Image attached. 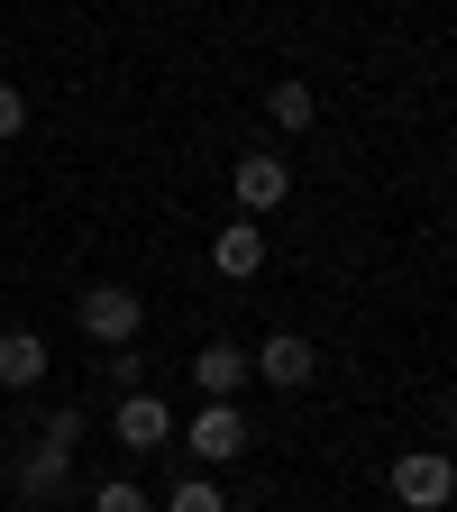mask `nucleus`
<instances>
[{
	"label": "nucleus",
	"instance_id": "9b49d317",
	"mask_svg": "<svg viewBox=\"0 0 457 512\" xmlns=\"http://www.w3.org/2000/svg\"><path fill=\"white\" fill-rule=\"evenodd\" d=\"M266 119H275V128H284V138H302V128H311V119H320V92H311V83H293V74H284V83H275V92H266Z\"/></svg>",
	"mask_w": 457,
	"mask_h": 512
},
{
	"label": "nucleus",
	"instance_id": "2eb2a0df",
	"mask_svg": "<svg viewBox=\"0 0 457 512\" xmlns=\"http://www.w3.org/2000/svg\"><path fill=\"white\" fill-rule=\"evenodd\" d=\"M101 357H110L101 375L119 384V394H138V384H147V357H138V348H101Z\"/></svg>",
	"mask_w": 457,
	"mask_h": 512
},
{
	"label": "nucleus",
	"instance_id": "f03ea898",
	"mask_svg": "<svg viewBox=\"0 0 457 512\" xmlns=\"http://www.w3.org/2000/svg\"><path fill=\"white\" fill-rule=\"evenodd\" d=\"M229 192H238V220H266V211H284V192H293V165H284L275 147H247V156L229 165Z\"/></svg>",
	"mask_w": 457,
	"mask_h": 512
},
{
	"label": "nucleus",
	"instance_id": "f3484780",
	"mask_svg": "<svg viewBox=\"0 0 457 512\" xmlns=\"http://www.w3.org/2000/svg\"><path fill=\"white\" fill-rule=\"evenodd\" d=\"M0 485H10V458H0Z\"/></svg>",
	"mask_w": 457,
	"mask_h": 512
},
{
	"label": "nucleus",
	"instance_id": "f8f14e48",
	"mask_svg": "<svg viewBox=\"0 0 457 512\" xmlns=\"http://www.w3.org/2000/svg\"><path fill=\"white\" fill-rule=\"evenodd\" d=\"M83 430H92V412H83V403H55L37 439H46V448H83Z\"/></svg>",
	"mask_w": 457,
	"mask_h": 512
},
{
	"label": "nucleus",
	"instance_id": "423d86ee",
	"mask_svg": "<svg viewBox=\"0 0 457 512\" xmlns=\"http://www.w3.org/2000/svg\"><path fill=\"white\" fill-rule=\"evenodd\" d=\"M10 485L46 512V503H64V494H74V448H46V439H28L19 448V458H10Z\"/></svg>",
	"mask_w": 457,
	"mask_h": 512
},
{
	"label": "nucleus",
	"instance_id": "4468645a",
	"mask_svg": "<svg viewBox=\"0 0 457 512\" xmlns=\"http://www.w3.org/2000/svg\"><path fill=\"white\" fill-rule=\"evenodd\" d=\"M92 512H156V503H147V485H128V476H110V485L92 494Z\"/></svg>",
	"mask_w": 457,
	"mask_h": 512
},
{
	"label": "nucleus",
	"instance_id": "dca6fc26",
	"mask_svg": "<svg viewBox=\"0 0 457 512\" xmlns=\"http://www.w3.org/2000/svg\"><path fill=\"white\" fill-rule=\"evenodd\" d=\"M19 128H28V92L0 83V138H19Z\"/></svg>",
	"mask_w": 457,
	"mask_h": 512
},
{
	"label": "nucleus",
	"instance_id": "9d476101",
	"mask_svg": "<svg viewBox=\"0 0 457 512\" xmlns=\"http://www.w3.org/2000/svg\"><path fill=\"white\" fill-rule=\"evenodd\" d=\"M211 266H220L229 284H247V275H266V220H229V229L211 238Z\"/></svg>",
	"mask_w": 457,
	"mask_h": 512
},
{
	"label": "nucleus",
	"instance_id": "39448f33",
	"mask_svg": "<svg viewBox=\"0 0 457 512\" xmlns=\"http://www.w3.org/2000/svg\"><path fill=\"white\" fill-rule=\"evenodd\" d=\"M247 375H256V384H275V394H311V375H320V348H311L302 330H275L266 348L247 357Z\"/></svg>",
	"mask_w": 457,
	"mask_h": 512
},
{
	"label": "nucleus",
	"instance_id": "7ed1b4c3",
	"mask_svg": "<svg viewBox=\"0 0 457 512\" xmlns=\"http://www.w3.org/2000/svg\"><path fill=\"white\" fill-rule=\"evenodd\" d=\"M183 448H192L202 467H229V458H247V448H256V430H247L238 403H202V412L183 421Z\"/></svg>",
	"mask_w": 457,
	"mask_h": 512
},
{
	"label": "nucleus",
	"instance_id": "ddd939ff",
	"mask_svg": "<svg viewBox=\"0 0 457 512\" xmlns=\"http://www.w3.org/2000/svg\"><path fill=\"white\" fill-rule=\"evenodd\" d=\"M165 512H229V494H220L211 476H183V485L165 494Z\"/></svg>",
	"mask_w": 457,
	"mask_h": 512
},
{
	"label": "nucleus",
	"instance_id": "1a4fd4ad",
	"mask_svg": "<svg viewBox=\"0 0 457 512\" xmlns=\"http://www.w3.org/2000/svg\"><path fill=\"white\" fill-rule=\"evenodd\" d=\"M46 375H55V357L37 330H0V394H37Z\"/></svg>",
	"mask_w": 457,
	"mask_h": 512
},
{
	"label": "nucleus",
	"instance_id": "6e6552de",
	"mask_svg": "<svg viewBox=\"0 0 457 512\" xmlns=\"http://www.w3.org/2000/svg\"><path fill=\"white\" fill-rule=\"evenodd\" d=\"M192 384H202V403H238L247 394V348L238 339H202V348H192Z\"/></svg>",
	"mask_w": 457,
	"mask_h": 512
},
{
	"label": "nucleus",
	"instance_id": "0eeeda50",
	"mask_svg": "<svg viewBox=\"0 0 457 512\" xmlns=\"http://www.w3.org/2000/svg\"><path fill=\"white\" fill-rule=\"evenodd\" d=\"M110 439H119V448H138V458H147V448H165V439H174V403H165V394H147V384H138V394H119Z\"/></svg>",
	"mask_w": 457,
	"mask_h": 512
},
{
	"label": "nucleus",
	"instance_id": "f257e3e1",
	"mask_svg": "<svg viewBox=\"0 0 457 512\" xmlns=\"http://www.w3.org/2000/svg\"><path fill=\"white\" fill-rule=\"evenodd\" d=\"M74 320H83V339H92V348H138L147 302L128 293V284H83V293H74Z\"/></svg>",
	"mask_w": 457,
	"mask_h": 512
},
{
	"label": "nucleus",
	"instance_id": "20e7f679",
	"mask_svg": "<svg viewBox=\"0 0 457 512\" xmlns=\"http://www.w3.org/2000/svg\"><path fill=\"white\" fill-rule=\"evenodd\" d=\"M448 494H457L448 448H403V458H394V503H412V512H448Z\"/></svg>",
	"mask_w": 457,
	"mask_h": 512
}]
</instances>
